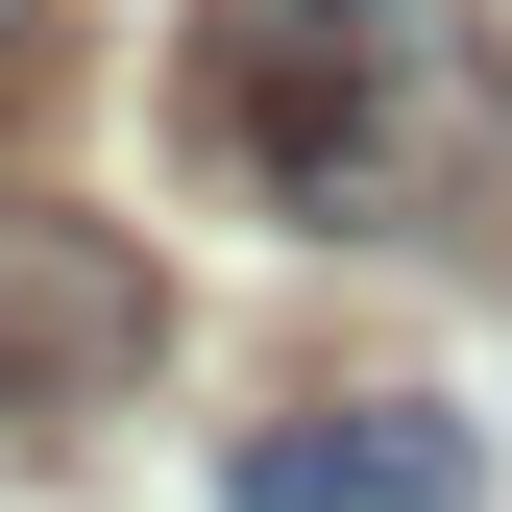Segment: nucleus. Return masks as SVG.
<instances>
[{"instance_id": "f257e3e1", "label": "nucleus", "mask_w": 512, "mask_h": 512, "mask_svg": "<svg viewBox=\"0 0 512 512\" xmlns=\"http://www.w3.org/2000/svg\"><path fill=\"white\" fill-rule=\"evenodd\" d=\"M171 147L293 244H415V220L488 196L512 49H488V0H196Z\"/></svg>"}, {"instance_id": "20e7f679", "label": "nucleus", "mask_w": 512, "mask_h": 512, "mask_svg": "<svg viewBox=\"0 0 512 512\" xmlns=\"http://www.w3.org/2000/svg\"><path fill=\"white\" fill-rule=\"evenodd\" d=\"M49 74H74V49H49V0H0V122H25Z\"/></svg>"}, {"instance_id": "7ed1b4c3", "label": "nucleus", "mask_w": 512, "mask_h": 512, "mask_svg": "<svg viewBox=\"0 0 512 512\" xmlns=\"http://www.w3.org/2000/svg\"><path fill=\"white\" fill-rule=\"evenodd\" d=\"M244 512H488V439L439 391H342V415H269V439H244Z\"/></svg>"}, {"instance_id": "f03ea898", "label": "nucleus", "mask_w": 512, "mask_h": 512, "mask_svg": "<svg viewBox=\"0 0 512 512\" xmlns=\"http://www.w3.org/2000/svg\"><path fill=\"white\" fill-rule=\"evenodd\" d=\"M147 366V269H122L98 220H25L0 196V415H74Z\"/></svg>"}]
</instances>
